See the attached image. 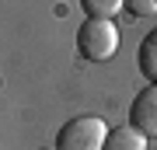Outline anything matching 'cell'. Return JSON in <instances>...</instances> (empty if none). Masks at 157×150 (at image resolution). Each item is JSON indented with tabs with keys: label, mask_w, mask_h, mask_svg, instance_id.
<instances>
[{
	"label": "cell",
	"mask_w": 157,
	"mask_h": 150,
	"mask_svg": "<svg viewBox=\"0 0 157 150\" xmlns=\"http://www.w3.org/2000/svg\"><path fill=\"white\" fill-rule=\"evenodd\" d=\"M80 7H84L87 17H105V21H112L119 7H126V0H80Z\"/></svg>",
	"instance_id": "8992f818"
},
{
	"label": "cell",
	"mask_w": 157,
	"mask_h": 150,
	"mask_svg": "<svg viewBox=\"0 0 157 150\" xmlns=\"http://www.w3.org/2000/svg\"><path fill=\"white\" fill-rule=\"evenodd\" d=\"M77 49L84 60H112L115 49H119V28L115 21H105V17H87L77 32Z\"/></svg>",
	"instance_id": "6da1fadb"
},
{
	"label": "cell",
	"mask_w": 157,
	"mask_h": 150,
	"mask_svg": "<svg viewBox=\"0 0 157 150\" xmlns=\"http://www.w3.org/2000/svg\"><path fill=\"white\" fill-rule=\"evenodd\" d=\"M129 126H136L143 136H157V84L143 87L140 94L133 98V108H129Z\"/></svg>",
	"instance_id": "3957f363"
},
{
	"label": "cell",
	"mask_w": 157,
	"mask_h": 150,
	"mask_svg": "<svg viewBox=\"0 0 157 150\" xmlns=\"http://www.w3.org/2000/svg\"><path fill=\"white\" fill-rule=\"evenodd\" d=\"M105 150H147V136L136 126H115L105 140Z\"/></svg>",
	"instance_id": "277c9868"
},
{
	"label": "cell",
	"mask_w": 157,
	"mask_h": 150,
	"mask_svg": "<svg viewBox=\"0 0 157 150\" xmlns=\"http://www.w3.org/2000/svg\"><path fill=\"white\" fill-rule=\"evenodd\" d=\"M126 11L133 17H154L157 14V0H126Z\"/></svg>",
	"instance_id": "52a82bcc"
},
{
	"label": "cell",
	"mask_w": 157,
	"mask_h": 150,
	"mask_svg": "<svg viewBox=\"0 0 157 150\" xmlns=\"http://www.w3.org/2000/svg\"><path fill=\"white\" fill-rule=\"evenodd\" d=\"M108 129L98 115H77L70 119L67 126H59V136H56V147L59 150H105V140H108Z\"/></svg>",
	"instance_id": "7a4b0ae2"
},
{
	"label": "cell",
	"mask_w": 157,
	"mask_h": 150,
	"mask_svg": "<svg viewBox=\"0 0 157 150\" xmlns=\"http://www.w3.org/2000/svg\"><path fill=\"white\" fill-rule=\"evenodd\" d=\"M42 150H59V147H42Z\"/></svg>",
	"instance_id": "ba28073f"
},
{
	"label": "cell",
	"mask_w": 157,
	"mask_h": 150,
	"mask_svg": "<svg viewBox=\"0 0 157 150\" xmlns=\"http://www.w3.org/2000/svg\"><path fill=\"white\" fill-rule=\"evenodd\" d=\"M136 60H140V70H143V77L157 84V28L154 32H147V39L140 42V52H136Z\"/></svg>",
	"instance_id": "5b68a950"
}]
</instances>
